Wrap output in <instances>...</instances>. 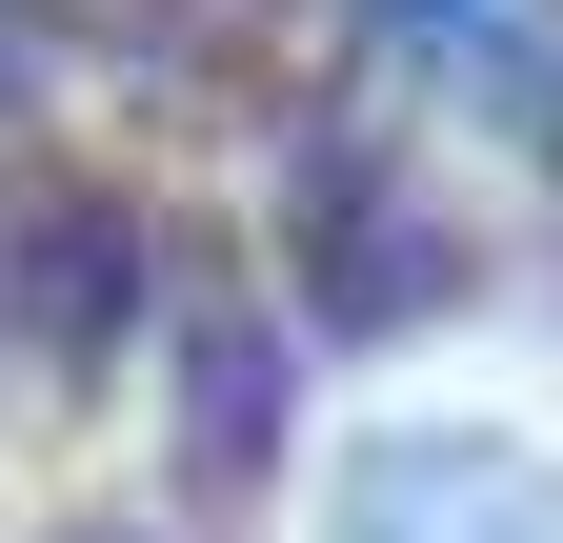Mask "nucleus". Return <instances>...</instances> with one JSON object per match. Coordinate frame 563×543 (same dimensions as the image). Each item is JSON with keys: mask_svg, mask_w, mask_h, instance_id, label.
<instances>
[{"mask_svg": "<svg viewBox=\"0 0 563 543\" xmlns=\"http://www.w3.org/2000/svg\"><path fill=\"white\" fill-rule=\"evenodd\" d=\"M363 543H563V503L504 484V463H383V484H363Z\"/></svg>", "mask_w": 563, "mask_h": 543, "instance_id": "obj_1", "label": "nucleus"}]
</instances>
